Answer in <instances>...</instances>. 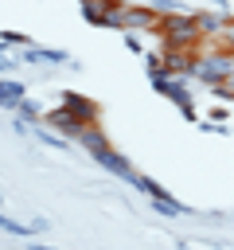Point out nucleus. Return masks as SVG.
Instances as JSON below:
<instances>
[{"instance_id":"1","label":"nucleus","mask_w":234,"mask_h":250,"mask_svg":"<svg viewBox=\"0 0 234 250\" xmlns=\"http://www.w3.org/2000/svg\"><path fill=\"white\" fill-rule=\"evenodd\" d=\"M156 39H160V47H195V51H203L207 47V35L199 31V20H195V12H164L160 16V27H156Z\"/></svg>"},{"instance_id":"2","label":"nucleus","mask_w":234,"mask_h":250,"mask_svg":"<svg viewBox=\"0 0 234 250\" xmlns=\"http://www.w3.org/2000/svg\"><path fill=\"white\" fill-rule=\"evenodd\" d=\"M78 141H82V145L90 148V156H94V160H98L101 168H109V172H113V176H121V180H136L133 164H129V160H125V156H121V152H117V148H113V145L105 141L101 125H90V129H86V133H82Z\"/></svg>"},{"instance_id":"3","label":"nucleus","mask_w":234,"mask_h":250,"mask_svg":"<svg viewBox=\"0 0 234 250\" xmlns=\"http://www.w3.org/2000/svg\"><path fill=\"white\" fill-rule=\"evenodd\" d=\"M39 121H43V125H51V129H55V133H62V137H74V141H78V137L90 129V121H82V117H78V113H70L66 105H58V109H47Z\"/></svg>"},{"instance_id":"4","label":"nucleus","mask_w":234,"mask_h":250,"mask_svg":"<svg viewBox=\"0 0 234 250\" xmlns=\"http://www.w3.org/2000/svg\"><path fill=\"white\" fill-rule=\"evenodd\" d=\"M160 16H164V12H156L152 4H129V8H125V23H121V31H152V35H156Z\"/></svg>"},{"instance_id":"5","label":"nucleus","mask_w":234,"mask_h":250,"mask_svg":"<svg viewBox=\"0 0 234 250\" xmlns=\"http://www.w3.org/2000/svg\"><path fill=\"white\" fill-rule=\"evenodd\" d=\"M58 105H66L70 113H78L82 121H90V125H98V117H101V109H98V102L94 98H86V94H74V90H62V102Z\"/></svg>"},{"instance_id":"6","label":"nucleus","mask_w":234,"mask_h":250,"mask_svg":"<svg viewBox=\"0 0 234 250\" xmlns=\"http://www.w3.org/2000/svg\"><path fill=\"white\" fill-rule=\"evenodd\" d=\"M23 62H31V66H74L66 51H51V47H35V43L23 47Z\"/></svg>"},{"instance_id":"7","label":"nucleus","mask_w":234,"mask_h":250,"mask_svg":"<svg viewBox=\"0 0 234 250\" xmlns=\"http://www.w3.org/2000/svg\"><path fill=\"white\" fill-rule=\"evenodd\" d=\"M27 98V90L20 86V82H12V78H0V105H8V109H20V102Z\"/></svg>"},{"instance_id":"8","label":"nucleus","mask_w":234,"mask_h":250,"mask_svg":"<svg viewBox=\"0 0 234 250\" xmlns=\"http://www.w3.org/2000/svg\"><path fill=\"white\" fill-rule=\"evenodd\" d=\"M0 43H8V47H31V39L20 35V31H0Z\"/></svg>"},{"instance_id":"9","label":"nucleus","mask_w":234,"mask_h":250,"mask_svg":"<svg viewBox=\"0 0 234 250\" xmlns=\"http://www.w3.org/2000/svg\"><path fill=\"white\" fill-rule=\"evenodd\" d=\"M12 70H16V59H12V55L0 47V74H12Z\"/></svg>"},{"instance_id":"10","label":"nucleus","mask_w":234,"mask_h":250,"mask_svg":"<svg viewBox=\"0 0 234 250\" xmlns=\"http://www.w3.org/2000/svg\"><path fill=\"white\" fill-rule=\"evenodd\" d=\"M218 43H222L226 51H234V20L226 23V31H222V39H218Z\"/></svg>"},{"instance_id":"11","label":"nucleus","mask_w":234,"mask_h":250,"mask_svg":"<svg viewBox=\"0 0 234 250\" xmlns=\"http://www.w3.org/2000/svg\"><path fill=\"white\" fill-rule=\"evenodd\" d=\"M230 82H234V78H230Z\"/></svg>"},{"instance_id":"12","label":"nucleus","mask_w":234,"mask_h":250,"mask_svg":"<svg viewBox=\"0 0 234 250\" xmlns=\"http://www.w3.org/2000/svg\"><path fill=\"white\" fill-rule=\"evenodd\" d=\"M82 4H86V0H82Z\"/></svg>"}]
</instances>
